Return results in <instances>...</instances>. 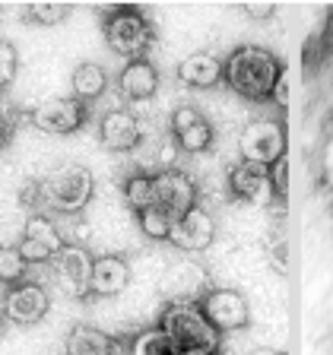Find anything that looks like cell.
<instances>
[{
  "label": "cell",
  "mask_w": 333,
  "mask_h": 355,
  "mask_svg": "<svg viewBox=\"0 0 333 355\" xmlns=\"http://www.w3.org/2000/svg\"><path fill=\"white\" fill-rule=\"evenodd\" d=\"M282 80V60L270 48L260 44H241L222 64V83L248 98V102H266L273 98V89Z\"/></svg>",
  "instance_id": "1"
},
{
  "label": "cell",
  "mask_w": 333,
  "mask_h": 355,
  "mask_svg": "<svg viewBox=\"0 0 333 355\" xmlns=\"http://www.w3.org/2000/svg\"><path fill=\"white\" fill-rule=\"evenodd\" d=\"M96 193V178L86 165L67 162L58 165L54 171L44 175V181L38 184V197L48 209L60 216H76L89 207V200Z\"/></svg>",
  "instance_id": "2"
},
{
  "label": "cell",
  "mask_w": 333,
  "mask_h": 355,
  "mask_svg": "<svg viewBox=\"0 0 333 355\" xmlns=\"http://www.w3.org/2000/svg\"><path fill=\"white\" fill-rule=\"evenodd\" d=\"M102 32H105L108 48L114 54H121V58H127V64H130V60H143L155 42L153 22L143 16L140 7H133V3L111 7L102 22Z\"/></svg>",
  "instance_id": "3"
},
{
  "label": "cell",
  "mask_w": 333,
  "mask_h": 355,
  "mask_svg": "<svg viewBox=\"0 0 333 355\" xmlns=\"http://www.w3.org/2000/svg\"><path fill=\"white\" fill-rule=\"evenodd\" d=\"M171 340L181 349H207V352H219L222 346V333L203 318L197 302H175L165 304L159 324Z\"/></svg>",
  "instance_id": "4"
},
{
  "label": "cell",
  "mask_w": 333,
  "mask_h": 355,
  "mask_svg": "<svg viewBox=\"0 0 333 355\" xmlns=\"http://www.w3.org/2000/svg\"><path fill=\"white\" fill-rule=\"evenodd\" d=\"M238 149H241V162H254L270 168L276 159L286 155V127L270 118L251 121L241 130V137H238Z\"/></svg>",
  "instance_id": "5"
},
{
  "label": "cell",
  "mask_w": 333,
  "mask_h": 355,
  "mask_svg": "<svg viewBox=\"0 0 333 355\" xmlns=\"http://www.w3.org/2000/svg\"><path fill=\"white\" fill-rule=\"evenodd\" d=\"M200 311L219 333H235L251 324V308L238 288H210L200 298Z\"/></svg>",
  "instance_id": "6"
},
{
  "label": "cell",
  "mask_w": 333,
  "mask_h": 355,
  "mask_svg": "<svg viewBox=\"0 0 333 355\" xmlns=\"http://www.w3.org/2000/svg\"><path fill=\"white\" fill-rule=\"evenodd\" d=\"M153 193L155 207L165 209L175 222L197 207V184L181 168H162L159 175H153Z\"/></svg>",
  "instance_id": "7"
},
{
  "label": "cell",
  "mask_w": 333,
  "mask_h": 355,
  "mask_svg": "<svg viewBox=\"0 0 333 355\" xmlns=\"http://www.w3.org/2000/svg\"><path fill=\"white\" fill-rule=\"evenodd\" d=\"M54 279L70 298H89V282H92V254L83 244H64L58 257L51 260Z\"/></svg>",
  "instance_id": "8"
},
{
  "label": "cell",
  "mask_w": 333,
  "mask_h": 355,
  "mask_svg": "<svg viewBox=\"0 0 333 355\" xmlns=\"http://www.w3.org/2000/svg\"><path fill=\"white\" fill-rule=\"evenodd\" d=\"M64 235L58 232L51 219L44 213H32L29 222H26V232H22V241L16 244L26 263H51L58 257V251L64 248Z\"/></svg>",
  "instance_id": "9"
},
{
  "label": "cell",
  "mask_w": 333,
  "mask_h": 355,
  "mask_svg": "<svg viewBox=\"0 0 333 355\" xmlns=\"http://www.w3.org/2000/svg\"><path fill=\"white\" fill-rule=\"evenodd\" d=\"M51 311V298H48V288L38 286V282H19V286L7 288L3 295V318L16 327H32Z\"/></svg>",
  "instance_id": "10"
},
{
  "label": "cell",
  "mask_w": 333,
  "mask_h": 355,
  "mask_svg": "<svg viewBox=\"0 0 333 355\" xmlns=\"http://www.w3.org/2000/svg\"><path fill=\"white\" fill-rule=\"evenodd\" d=\"M83 121H86V105L80 98H48L38 108H32V124L51 137L76 133Z\"/></svg>",
  "instance_id": "11"
},
{
  "label": "cell",
  "mask_w": 333,
  "mask_h": 355,
  "mask_svg": "<svg viewBox=\"0 0 333 355\" xmlns=\"http://www.w3.org/2000/svg\"><path fill=\"white\" fill-rule=\"evenodd\" d=\"M162 292H165V298H169V304H175V302H197L200 304V298L210 292L207 270L187 257L175 260L162 276Z\"/></svg>",
  "instance_id": "12"
},
{
  "label": "cell",
  "mask_w": 333,
  "mask_h": 355,
  "mask_svg": "<svg viewBox=\"0 0 333 355\" xmlns=\"http://www.w3.org/2000/svg\"><path fill=\"white\" fill-rule=\"evenodd\" d=\"M216 238V219L213 213H210L207 207H194L191 213H185L181 219L175 222V229H171V238L169 241L175 244L178 251H185V254H200V251H207L210 244H213Z\"/></svg>",
  "instance_id": "13"
},
{
  "label": "cell",
  "mask_w": 333,
  "mask_h": 355,
  "mask_svg": "<svg viewBox=\"0 0 333 355\" xmlns=\"http://www.w3.org/2000/svg\"><path fill=\"white\" fill-rule=\"evenodd\" d=\"M171 137L185 153H207L213 146V124L207 121V114L194 105H181L171 114Z\"/></svg>",
  "instance_id": "14"
},
{
  "label": "cell",
  "mask_w": 333,
  "mask_h": 355,
  "mask_svg": "<svg viewBox=\"0 0 333 355\" xmlns=\"http://www.w3.org/2000/svg\"><path fill=\"white\" fill-rule=\"evenodd\" d=\"M99 140L111 153H130L143 143V127L137 121V114H130L127 108H114L99 124Z\"/></svg>",
  "instance_id": "15"
},
{
  "label": "cell",
  "mask_w": 333,
  "mask_h": 355,
  "mask_svg": "<svg viewBox=\"0 0 333 355\" xmlns=\"http://www.w3.org/2000/svg\"><path fill=\"white\" fill-rule=\"evenodd\" d=\"M133 273L127 257L121 254H102V257L92 260V282H89V292L99 298H111L121 295L127 286H130Z\"/></svg>",
  "instance_id": "16"
},
{
  "label": "cell",
  "mask_w": 333,
  "mask_h": 355,
  "mask_svg": "<svg viewBox=\"0 0 333 355\" xmlns=\"http://www.w3.org/2000/svg\"><path fill=\"white\" fill-rule=\"evenodd\" d=\"M118 89L130 102H146V98H153L155 89H159V70H155V64L149 58L124 64V70H121V76H118Z\"/></svg>",
  "instance_id": "17"
},
{
  "label": "cell",
  "mask_w": 333,
  "mask_h": 355,
  "mask_svg": "<svg viewBox=\"0 0 333 355\" xmlns=\"http://www.w3.org/2000/svg\"><path fill=\"white\" fill-rule=\"evenodd\" d=\"M229 191L238 200H248V203H260L270 191V168L254 162H238L229 171Z\"/></svg>",
  "instance_id": "18"
},
{
  "label": "cell",
  "mask_w": 333,
  "mask_h": 355,
  "mask_svg": "<svg viewBox=\"0 0 333 355\" xmlns=\"http://www.w3.org/2000/svg\"><path fill=\"white\" fill-rule=\"evenodd\" d=\"M178 80L194 89H213L222 83V64L207 51L187 54V58L178 64Z\"/></svg>",
  "instance_id": "19"
},
{
  "label": "cell",
  "mask_w": 333,
  "mask_h": 355,
  "mask_svg": "<svg viewBox=\"0 0 333 355\" xmlns=\"http://www.w3.org/2000/svg\"><path fill=\"white\" fill-rule=\"evenodd\" d=\"M64 355H114V340L92 324H76L67 336Z\"/></svg>",
  "instance_id": "20"
},
{
  "label": "cell",
  "mask_w": 333,
  "mask_h": 355,
  "mask_svg": "<svg viewBox=\"0 0 333 355\" xmlns=\"http://www.w3.org/2000/svg\"><path fill=\"white\" fill-rule=\"evenodd\" d=\"M70 86H74V96L80 98L83 105H86V102H96L105 89H108V73H105L102 64H92V60H86V64H80L74 70V76H70Z\"/></svg>",
  "instance_id": "21"
},
{
  "label": "cell",
  "mask_w": 333,
  "mask_h": 355,
  "mask_svg": "<svg viewBox=\"0 0 333 355\" xmlns=\"http://www.w3.org/2000/svg\"><path fill=\"white\" fill-rule=\"evenodd\" d=\"M185 349L171 340L162 327H149V330L137 333L130 343V355H181Z\"/></svg>",
  "instance_id": "22"
},
{
  "label": "cell",
  "mask_w": 333,
  "mask_h": 355,
  "mask_svg": "<svg viewBox=\"0 0 333 355\" xmlns=\"http://www.w3.org/2000/svg\"><path fill=\"white\" fill-rule=\"evenodd\" d=\"M22 13H26V19L32 26H58V22H64L74 13V7L64 3V0H35V3H26Z\"/></svg>",
  "instance_id": "23"
},
{
  "label": "cell",
  "mask_w": 333,
  "mask_h": 355,
  "mask_svg": "<svg viewBox=\"0 0 333 355\" xmlns=\"http://www.w3.org/2000/svg\"><path fill=\"white\" fill-rule=\"evenodd\" d=\"M124 200L133 213L140 216L143 209L155 207V193H153V178L149 175H130L124 181Z\"/></svg>",
  "instance_id": "24"
},
{
  "label": "cell",
  "mask_w": 333,
  "mask_h": 355,
  "mask_svg": "<svg viewBox=\"0 0 333 355\" xmlns=\"http://www.w3.org/2000/svg\"><path fill=\"white\" fill-rule=\"evenodd\" d=\"M140 232L146 238H153V241H169L171 238V229H175V219H171L165 209H159V207H149V209H143L140 216Z\"/></svg>",
  "instance_id": "25"
},
{
  "label": "cell",
  "mask_w": 333,
  "mask_h": 355,
  "mask_svg": "<svg viewBox=\"0 0 333 355\" xmlns=\"http://www.w3.org/2000/svg\"><path fill=\"white\" fill-rule=\"evenodd\" d=\"M26 260H22L19 248H0V282L3 286H19L26 282Z\"/></svg>",
  "instance_id": "26"
},
{
  "label": "cell",
  "mask_w": 333,
  "mask_h": 355,
  "mask_svg": "<svg viewBox=\"0 0 333 355\" xmlns=\"http://www.w3.org/2000/svg\"><path fill=\"white\" fill-rule=\"evenodd\" d=\"M16 70H19V54H16V48L7 38H0V96L16 80Z\"/></svg>",
  "instance_id": "27"
},
{
  "label": "cell",
  "mask_w": 333,
  "mask_h": 355,
  "mask_svg": "<svg viewBox=\"0 0 333 355\" xmlns=\"http://www.w3.org/2000/svg\"><path fill=\"white\" fill-rule=\"evenodd\" d=\"M270 191H273L280 200L289 197V159L286 155L270 165Z\"/></svg>",
  "instance_id": "28"
},
{
  "label": "cell",
  "mask_w": 333,
  "mask_h": 355,
  "mask_svg": "<svg viewBox=\"0 0 333 355\" xmlns=\"http://www.w3.org/2000/svg\"><path fill=\"white\" fill-rule=\"evenodd\" d=\"M241 10L248 16H254V19H270V16L276 13V3H270V0H266V3H244Z\"/></svg>",
  "instance_id": "29"
},
{
  "label": "cell",
  "mask_w": 333,
  "mask_h": 355,
  "mask_svg": "<svg viewBox=\"0 0 333 355\" xmlns=\"http://www.w3.org/2000/svg\"><path fill=\"white\" fill-rule=\"evenodd\" d=\"M251 355H286L282 349H270V346H260V349H254Z\"/></svg>",
  "instance_id": "30"
},
{
  "label": "cell",
  "mask_w": 333,
  "mask_h": 355,
  "mask_svg": "<svg viewBox=\"0 0 333 355\" xmlns=\"http://www.w3.org/2000/svg\"><path fill=\"white\" fill-rule=\"evenodd\" d=\"M181 355H216V352H207V349H185Z\"/></svg>",
  "instance_id": "31"
},
{
  "label": "cell",
  "mask_w": 333,
  "mask_h": 355,
  "mask_svg": "<svg viewBox=\"0 0 333 355\" xmlns=\"http://www.w3.org/2000/svg\"><path fill=\"white\" fill-rule=\"evenodd\" d=\"M0 333H3V324H0Z\"/></svg>",
  "instance_id": "32"
}]
</instances>
